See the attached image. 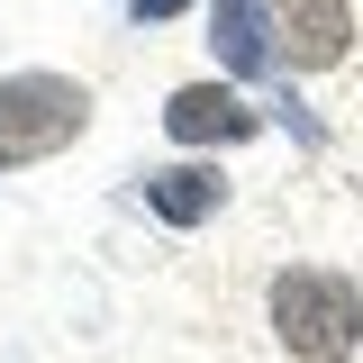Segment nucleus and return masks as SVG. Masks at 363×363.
Returning <instances> with one entry per match:
<instances>
[{"mask_svg": "<svg viewBox=\"0 0 363 363\" xmlns=\"http://www.w3.org/2000/svg\"><path fill=\"white\" fill-rule=\"evenodd\" d=\"M264 318L291 363H354L363 345V291L327 264H281L264 291Z\"/></svg>", "mask_w": 363, "mask_h": 363, "instance_id": "nucleus-1", "label": "nucleus"}, {"mask_svg": "<svg viewBox=\"0 0 363 363\" xmlns=\"http://www.w3.org/2000/svg\"><path fill=\"white\" fill-rule=\"evenodd\" d=\"M136 200L164 227H200V218L227 209V182H218V164H155V173L136 182Z\"/></svg>", "mask_w": 363, "mask_h": 363, "instance_id": "nucleus-6", "label": "nucleus"}, {"mask_svg": "<svg viewBox=\"0 0 363 363\" xmlns=\"http://www.w3.org/2000/svg\"><path fill=\"white\" fill-rule=\"evenodd\" d=\"M182 9H191V0H128V18H136V28H173Z\"/></svg>", "mask_w": 363, "mask_h": 363, "instance_id": "nucleus-7", "label": "nucleus"}, {"mask_svg": "<svg viewBox=\"0 0 363 363\" xmlns=\"http://www.w3.org/2000/svg\"><path fill=\"white\" fill-rule=\"evenodd\" d=\"M209 55H218L227 82H264L272 64H281L272 9H264V0H209Z\"/></svg>", "mask_w": 363, "mask_h": 363, "instance_id": "nucleus-5", "label": "nucleus"}, {"mask_svg": "<svg viewBox=\"0 0 363 363\" xmlns=\"http://www.w3.org/2000/svg\"><path fill=\"white\" fill-rule=\"evenodd\" d=\"M91 136V82L73 73H0V173H28V164H55L64 145Z\"/></svg>", "mask_w": 363, "mask_h": 363, "instance_id": "nucleus-2", "label": "nucleus"}, {"mask_svg": "<svg viewBox=\"0 0 363 363\" xmlns=\"http://www.w3.org/2000/svg\"><path fill=\"white\" fill-rule=\"evenodd\" d=\"M272 45L291 73H336L354 55V0H272Z\"/></svg>", "mask_w": 363, "mask_h": 363, "instance_id": "nucleus-3", "label": "nucleus"}, {"mask_svg": "<svg viewBox=\"0 0 363 363\" xmlns=\"http://www.w3.org/2000/svg\"><path fill=\"white\" fill-rule=\"evenodd\" d=\"M164 136L173 145H245V136H264V109L245 100V82H182L164 100Z\"/></svg>", "mask_w": 363, "mask_h": 363, "instance_id": "nucleus-4", "label": "nucleus"}]
</instances>
